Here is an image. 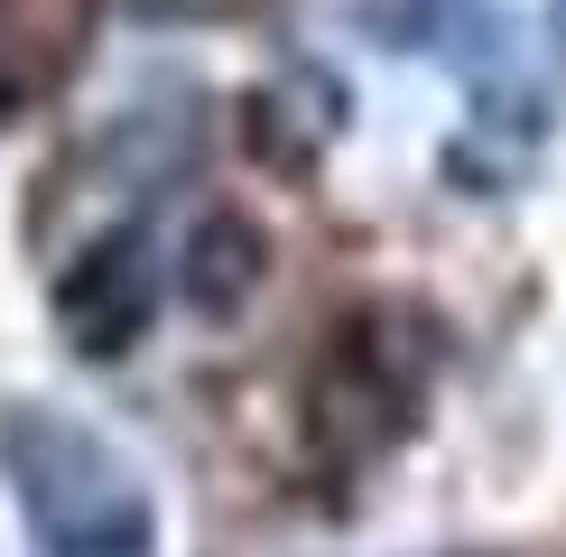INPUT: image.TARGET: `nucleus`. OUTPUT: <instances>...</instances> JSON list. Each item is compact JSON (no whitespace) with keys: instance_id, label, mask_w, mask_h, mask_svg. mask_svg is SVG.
Instances as JSON below:
<instances>
[{"instance_id":"nucleus-7","label":"nucleus","mask_w":566,"mask_h":557,"mask_svg":"<svg viewBox=\"0 0 566 557\" xmlns=\"http://www.w3.org/2000/svg\"><path fill=\"white\" fill-rule=\"evenodd\" d=\"M261 278H270V242H261V223H251V214L214 204V214L186 232V297H196V316L232 325L251 297H261Z\"/></svg>"},{"instance_id":"nucleus-1","label":"nucleus","mask_w":566,"mask_h":557,"mask_svg":"<svg viewBox=\"0 0 566 557\" xmlns=\"http://www.w3.org/2000/svg\"><path fill=\"white\" fill-rule=\"evenodd\" d=\"M0 483L29 511L38 557H149L158 548V511L139 493V474L75 409H46V400L0 409Z\"/></svg>"},{"instance_id":"nucleus-5","label":"nucleus","mask_w":566,"mask_h":557,"mask_svg":"<svg viewBox=\"0 0 566 557\" xmlns=\"http://www.w3.org/2000/svg\"><path fill=\"white\" fill-rule=\"evenodd\" d=\"M344 130V84L325 65H279V75L251 93V149L270 158L279 177H306Z\"/></svg>"},{"instance_id":"nucleus-3","label":"nucleus","mask_w":566,"mask_h":557,"mask_svg":"<svg viewBox=\"0 0 566 557\" xmlns=\"http://www.w3.org/2000/svg\"><path fill=\"white\" fill-rule=\"evenodd\" d=\"M46 307H56L65 344H75L84 362H122L130 344L149 335V316H158V261H149V232H139V223L93 232L75 261L56 270Z\"/></svg>"},{"instance_id":"nucleus-4","label":"nucleus","mask_w":566,"mask_h":557,"mask_svg":"<svg viewBox=\"0 0 566 557\" xmlns=\"http://www.w3.org/2000/svg\"><path fill=\"white\" fill-rule=\"evenodd\" d=\"M344 19L390 56H446L474 84H492V65H511V19L492 0H344Z\"/></svg>"},{"instance_id":"nucleus-6","label":"nucleus","mask_w":566,"mask_h":557,"mask_svg":"<svg viewBox=\"0 0 566 557\" xmlns=\"http://www.w3.org/2000/svg\"><path fill=\"white\" fill-rule=\"evenodd\" d=\"M84 29H93V0H0V112L38 103L84 56Z\"/></svg>"},{"instance_id":"nucleus-2","label":"nucleus","mask_w":566,"mask_h":557,"mask_svg":"<svg viewBox=\"0 0 566 557\" xmlns=\"http://www.w3.org/2000/svg\"><path fill=\"white\" fill-rule=\"evenodd\" d=\"M428 371H437V325L418 307H363L335 335V354L316 371V437L325 455L371 464L381 446L418 428V400H428Z\"/></svg>"}]
</instances>
